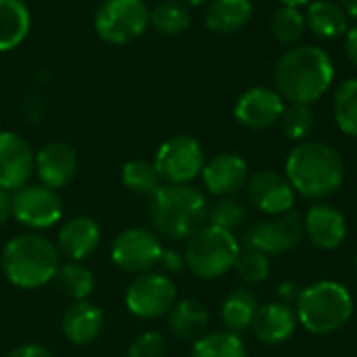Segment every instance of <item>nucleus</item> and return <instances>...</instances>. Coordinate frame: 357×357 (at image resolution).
Masks as SVG:
<instances>
[{"mask_svg": "<svg viewBox=\"0 0 357 357\" xmlns=\"http://www.w3.org/2000/svg\"><path fill=\"white\" fill-rule=\"evenodd\" d=\"M335 79V65L320 46H293L276 63L274 82L282 98L297 105L320 100Z\"/></svg>", "mask_w": 357, "mask_h": 357, "instance_id": "1", "label": "nucleus"}, {"mask_svg": "<svg viewBox=\"0 0 357 357\" xmlns=\"http://www.w3.org/2000/svg\"><path fill=\"white\" fill-rule=\"evenodd\" d=\"M284 172L293 190L305 199H324L337 192L345 180V163L339 151L318 140L295 146Z\"/></svg>", "mask_w": 357, "mask_h": 357, "instance_id": "2", "label": "nucleus"}, {"mask_svg": "<svg viewBox=\"0 0 357 357\" xmlns=\"http://www.w3.org/2000/svg\"><path fill=\"white\" fill-rule=\"evenodd\" d=\"M207 199L190 184H163L151 197L149 218L155 232L169 241H188L207 222Z\"/></svg>", "mask_w": 357, "mask_h": 357, "instance_id": "3", "label": "nucleus"}, {"mask_svg": "<svg viewBox=\"0 0 357 357\" xmlns=\"http://www.w3.org/2000/svg\"><path fill=\"white\" fill-rule=\"evenodd\" d=\"M59 266L61 255L56 245L38 232L13 236L0 253L4 278L23 291H36L52 282Z\"/></svg>", "mask_w": 357, "mask_h": 357, "instance_id": "4", "label": "nucleus"}, {"mask_svg": "<svg viewBox=\"0 0 357 357\" xmlns=\"http://www.w3.org/2000/svg\"><path fill=\"white\" fill-rule=\"evenodd\" d=\"M295 314L307 333L333 335L351 320L354 297L347 287L335 280H322L301 289Z\"/></svg>", "mask_w": 357, "mask_h": 357, "instance_id": "5", "label": "nucleus"}, {"mask_svg": "<svg viewBox=\"0 0 357 357\" xmlns=\"http://www.w3.org/2000/svg\"><path fill=\"white\" fill-rule=\"evenodd\" d=\"M238 255L241 243L236 241L234 232L211 224H205L199 232H195L184 249L186 270L203 280H215L234 270Z\"/></svg>", "mask_w": 357, "mask_h": 357, "instance_id": "6", "label": "nucleus"}, {"mask_svg": "<svg viewBox=\"0 0 357 357\" xmlns=\"http://www.w3.org/2000/svg\"><path fill=\"white\" fill-rule=\"evenodd\" d=\"M149 17L144 0H102L94 13V29L109 44H128L146 31Z\"/></svg>", "mask_w": 357, "mask_h": 357, "instance_id": "7", "label": "nucleus"}, {"mask_svg": "<svg viewBox=\"0 0 357 357\" xmlns=\"http://www.w3.org/2000/svg\"><path fill=\"white\" fill-rule=\"evenodd\" d=\"M178 297L176 282L163 272H144L134 276L126 289V310L138 320H157L169 314Z\"/></svg>", "mask_w": 357, "mask_h": 357, "instance_id": "8", "label": "nucleus"}, {"mask_svg": "<svg viewBox=\"0 0 357 357\" xmlns=\"http://www.w3.org/2000/svg\"><path fill=\"white\" fill-rule=\"evenodd\" d=\"M163 245L157 232L149 228H126L111 243V261L126 274H144L159 266Z\"/></svg>", "mask_w": 357, "mask_h": 357, "instance_id": "9", "label": "nucleus"}, {"mask_svg": "<svg viewBox=\"0 0 357 357\" xmlns=\"http://www.w3.org/2000/svg\"><path fill=\"white\" fill-rule=\"evenodd\" d=\"M153 163L161 174L163 182L188 184L197 176H201L205 167V153L197 138L180 134L161 142Z\"/></svg>", "mask_w": 357, "mask_h": 357, "instance_id": "10", "label": "nucleus"}, {"mask_svg": "<svg viewBox=\"0 0 357 357\" xmlns=\"http://www.w3.org/2000/svg\"><path fill=\"white\" fill-rule=\"evenodd\" d=\"M305 238L303 218L297 211H287L276 220L255 222L245 234V249H253L259 253L282 255L293 251Z\"/></svg>", "mask_w": 357, "mask_h": 357, "instance_id": "11", "label": "nucleus"}, {"mask_svg": "<svg viewBox=\"0 0 357 357\" xmlns=\"http://www.w3.org/2000/svg\"><path fill=\"white\" fill-rule=\"evenodd\" d=\"M63 199L44 184H25L13 195V218L31 232L52 228L63 220Z\"/></svg>", "mask_w": 357, "mask_h": 357, "instance_id": "12", "label": "nucleus"}, {"mask_svg": "<svg viewBox=\"0 0 357 357\" xmlns=\"http://www.w3.org/2000/svg\"><path fill=\"white\" fill-rule=\"evenodd\" d=\"M36 169V155L29 142L17 132H0V188H23Z\"/></svg>", "mask_w": 357, "mask_h": 357, "instance_id": "13", "label": "nucleus"}, {"mask_svg": "<svg viewBox=\"0 0 357 357\" xmlns=\"http://www.w3.org/2000/svg\"><path fill=\"white\" fill-rule=\"evenodd\" d=\"M284 111V98L278 90L257 86L243 92L234 105V117L249 130H268L276 126Z\"/></svg>", "mask_w": 357, "mask_h": 357, "instance_id": "14", "label": "nucleus"}, {"mask_svg": "<svg viewBox=\"0 0 357 357\" xmlns=\"http://www.w3.org/2000/svg\"><path fill=\"white\" fill-rule=\"evenodd\" d=\"M247 199L261 213L282 215L287 211H293L295 190L287 176L264 169L247 180Z\"/></svg>", "mask_w": 357, "mask_h": 357, "instance_id": "15", "label": "nucleus"}, {"mask_svg": "<svg viewBox=\"0 0 357 357\" xmlns=\"http://www.w3.org/2000/svg\"><path fill=\"white\" fill-rule=\"evenodd\" d=\"M203 184L213 197H234L238 190L247 186L249 165L236 153H220L205 161L201 172Z\"/></svg>", "mask_w": 357, "mask_h": 357, "instance_id": "16", "label": "nucleus"}, {"mask_svg": "<svg viewBox=\"0 0 357 357\" xmlns=\"http://www.w3.org/2000/svg\"><path fill=\"white\" fill-rule=\"evenodd\" d=\"M40 182L52 190L69 186L77 174V155L71 144L54 140L36 153V169Z\"/></svg>", "mask_w": 357, "mask_h": 357, "instance_id": "17", "label": "nucleus"}, {"mask_svg": "<svg viewBox=\"0 0 357 357\" xmlns=\"http://www.w3.org/2000/svg\"><path fill=\"white\" fill-rule=\"evenodd\" d=\"M102 238L98 222L90 215H75L67 220L56 234V251L67 261H84L90 257Z\"/></svg>", "mask_w": 357, "mask_h": 357, "instance_id": "18", "label": "nucleus"}, {"mask_svg": "<svg viewBox=\"0 0 357 357\" xmlns=\"http://www.w3.org/2000/svg\"><path fill=\"white\" fill-rule=\"evenodd\" d=\"M305 236L312 241L314 247L322 251H335L339 249L347 238V220L345 215L326 203H318L310 207V211L303 218Z\"/></svg>", "mask_w": 357, "mask_h": 357, "instance_id": "19", "label": "nucleus"}, {"mask_svg": "<svg viewBox=\"0 0 357 357\" xmlns=\"http://www.w3.org/2000/svg\"><path fill=\"white\" fill-rule=\"evenodd\" d=\"M105 328V314L98 305L86 301H73L63 318H61V331L63 337L77 347L92 345Z\"/></svg>", "mask_w": 357, "mask_h": 357, "instance_id": "20", "label": "nucleus"}, {"mask_svg": "<svg viewBox=\"0 0 357 357\" xmlns=\"http://www.w3.org/2000/svg\"><path fill=\"white\" fill-rule=\"evenodd\" d=\"M297 324L299 320L291 305L272 301V303L259 305L251 328L261 343L280 345V343H287L295 335Z\"/></svg>", "mask_w": 357, "mask_h": 357, "instance_id": "21", "label": "nucleus"}, {"mask_svg": "<svg viewBox=\"0 0 357 357\" xmlns=\"http://www.w3.org/2000/svg\"><path fill=\"white\" fill-rule=\"evenodd\" d=\"M169 331L180 341H197L205 335L209 324V312L199 299H180L167 314Z\"/></svg>", "mask_w": 357, "mask_h": 357, "instance_id": "22", "label": "nucleus"}, {"mask_svg": "<svg viewBox=\"0 0 357 357\" xmlns=\"http://www.w3.org/2000/svg\"><path fill=\"white\" fill-rule=\"evenodd\" d=\"M253 17L251 0H211L205 10V25L215 33H236Z\"/></svg>", "mask_w": 357, "mask_h": 357, "instance_id": "23", "label": "nucleus"}, {"mask_svg": "<svg viewBox=\"0 0 357 357\" xmlns=\"http://www.w3.org/2000/svg\"><path fill=\"white\" fill-rule=\"evenodd\" d=\"M257 310H259V303L253 291L234 289L224 297L222 307H220V318L228 333L241 335L253 326Z\"/></svg>", "mask_w": 357, "mask_h": 357, "instance_id": "24", "label": "nucleus"}, {"mask_svg": "<svg viewBox=\"0 0 357 357\" xmlns=\"http://www.w3.org/2000/svg\"><path fill=\"white\" fill-rule=\"evenodd\" d=\"M31 15L23 0H0V52L17 48L29 33Z\"/></svg>", "mask_w": 357, "mask_h": 357, "instance_id": "25", "label": "nucleus"}, {"mask_svg": "<svg viewBox=\"0 0 357 357\" xmlns=\"http://www.w3.org/2000/svg\"><path fill=\"white\" fill-rule=\"evenodd\" d=\"M305 25H310L318 38L333 40L347 33V13L339 2L314 0L305 13Z\"/></svg>", "mask_w": 357, "mask_h": 357, "instance_id": "26", "label": "nucleus"}, {"mask_svg": "<svg viewBox=\"0 0 357 357\" xmlns=\"http://www.w3.org/2000/svg\"><path fill=\"white\" fill-rule=\"evenodd\" d=\"M56 291L71 299V301H86L96 287V278L92 270L84 266V261H65L56 268V274L52 278Z\"/></svg>", "mask_w": 357, "mask_h": 357, "instance_id": "27", "label": "nucleus"}, {"mask_svg": "<svg viewBox=\"0 0 357 357\" xmlns=\"http://www.w3.org/2000/svg\"><path fill=\"white\" fill-rule=\"evenodd\" d=\"M121 182L130 192L138 197H146V199L155 197L159 188L163 186V178L157 172L155 163L146 159L128 161L121 169Z\"/></svg>", "mask_w": 357, "mask_h": 357, "instance_id": "28", "label": "nucleus"}, {"mask_svg": "<svg viewBox=\"0 0 357 357\" xmlns=\"http://www.w3.org/2000/svg\"><path fill=\"white\" fill-rule=\"evenodd\" d=\"M190 357H249L243 339L228 331L207 333L192 343Z\"/></svg>", "mask_w": 357, "mask_h": 357, "instance_id": "29", "label": "nucleus"}, {"mask_svg": "<svg viewBox=\"0 0 357 357\" xmlns=\"http://www.w3.org/2000/svg\"><path fill=\"white\" fill-rule=\"evenodd\" d=\"M149 21L161 36H180L190 25V13L188 6L180 0H163L155 4Z\"/></svg>", "mask_w": 357, "mask_h": 357, "instance_id": "30", "label": "nucleus"}, {"mask_svg": "<svg viewBox=\"0 0 357 357\" xmlns=\"http://www.w3.org/2000/svg\"><path fill=\"white\" fill-rule=\"evenodd\" d=\"M333 113L339 130L357 138V79H347L339 86L333 100Z\"/></svg>", "mask_w": 357, "mask_h": 357, "instance_id": "31", "label": "nucleus"}, {"mask_svg": "<svg viewBox=\"0 0 357 357\" xmlns=\"http://www.w3.org/2000/svg\"><path fill=\"white\" fill-rule=\"evenodd\" d=\"M316 126V115L310 109V105H297L291 102L289 107H284L282 117H280V128L282 134L289 140H303L312 134Z\"/></svg>", "mask_w": 357, "mask_h": 357, "instance_id": "32", "label": "nucleus"}, {"mask_svg": "<svg viewBox=\"0 0 357 357\" xmlns=\"http://www.w3.org/2000/svg\"><path fill=\"white\" fill-rule=\"evenodd\" d=\"M207 220H209L211 226H218L222 230L234 232V230H238L245 224L247 209H245V205L238 199H234V197H222V199H218L209 207Z\"/></svg>", "mask_w": 357, "mask_h": 357, "instance_id": "33", "label": "nucleus"}, {"mask_svg": "<svg viewBox=\"0 0 357 357\" xmlns=\"http://www.w3.org/2000/svg\"><path fill=\"white\" fill-rule=\"evenodd\" d=\"M305 31V15L299 13L295 6H282L274 13L272 19V36L280 44H295L301 40Z\"/></svg>", "mask_w": 357, "mask_h": 357, "instance_id": "34", "label": "nucleus"}, {"mask_svg": "<svg viewBox=\"0 0 357 357\" xmlns=\"http://www.w3.org/2000/svg\"><path fill=\"white\" fill-rule=\"evenodd\" d=\"M238 278L247 284H261L270 278V259L266 253L245 249L241 251L236 266H234Z\"/></svg>", "mask_w": 357, "mask_h": 357, "instance_id": "35", "label": "nucleus"}, {"mask_svg": "<svg viewBox=\"0 0 357 357\" xmlns=\"http://www.w3.org/2000/svg\"><path fill=\"white\" fill-rule=\"evenodd\" d=\"M128 357H167V341L159 331H144L128 345Z\"/></svg>", "mask_w": 357, "mask_h": 357, "instance_id": "36", "label": "nucleus"}, {"mask_svg": "<svg viewBox=\"0 0 357 357\" xmlns=\"http://www.w3.org/2000/svg\"><path fill=\"white\" fill-rule=\"evenodd\" d=\"M159 268L163 274L172 276V274H180L186 268V259L184 253L178 249H163L161 257H159Z\"/></svg>", "mask_w": 357, "mask_h": 357, "instance_id": "37", "label": "nucleus"}, {"mask_svg": "<svg viewBox=\"0 0 357 357\" xmlns=\"http://www.w3.org/2000/svg\"><path fill=\"white\" fill-rule=\"evenodd\" d=\"M6 357H54L50 354V349H46L40 343H21L17 347H13Z\"/></svg>", "mask_w": 357, "mask_h": 357, "instance_id": "38", "label": "nucleus"}, {"mask_svg": "<svg viewBox=\"0 0 357 357\" xmlns=\"http://www.w3.org/2000/svg\"><path fill=\"white\" fill-rule=\"evenodd\" d=\"M299 293H301V289H299V284H295L293 280H287V282H282V284L278 287V299H280V303H287V305H291L293 301L297 303Z\"/></svg>", "mask_w": 357, "mask_h": 357, "instance_id": "39", "label": "nucleus"}, {"mask_svg": "<svg viewBox=\"0 0 357 357\" xmlns=\"http://www.w3.org/2000/svg\"><path fill=\"white\" fill-rule=\"evenodd\" d=\"M10 218H13V195L0 188V230L6 226Z\"/></svg>", "mask_w": 357, "mask_h": 357, "instance_id": "40", "label": "nucleus"}, {"mask_svg": "<svg viewBox=\"0 0 357 357\" xmlns=\"http://www.w3.org/2000/svg\"><path fill=\"white\" fill-rule=\"evenodd\" d=\"M345 52H347L349 61L357 65V25L345 33Z\"/></svg>", "mask_w": 357, "mask_h": 357, "instance_id": "41", "label": "nucleus"}, {"mask_svg": "<svg viewBox=\"0 0 357 357\" xmlns=\"http://www.w3.org/2000/svg\"><path fill=\"white\" fill-rule=\"evenodd\" d=\"M341 6L345 8V13L349 17H356L357 19V0H341Z\"/></svg>", "mask_w": 357, "mask_h": 357, "instance_id": "42", "label": "nucleus"}, {"mask_svg": "<svg viewBox=\"0 0 357 357\" xmlns=\"http://www.w3.org/2000/svg\"><path fill=\"white\" fill-rule=\"evenodd\" d=\"M282 6H301V4H310V0H280Z\"/></svg>", "mask_w": 357, "mask_h": 357, "instance_id": "43", "label": "nucleus"}, {"mask_svg": "<svg viewBox=\"0 0 357 357\" xmlns=\"http://www.w3.org/2000/svg\"><path fill=\"white\" fill-rule=\"evenodd\" d=\"M180 2L190 4V6H199V4H203V2H207V0H180Z\"/></svg>", "mask_w": 357, "mask_h": 357, "instance_id": "44", "label": "nucleus"}, {"mask_svg": "<svg viewBox=\"0 0 357 357\" xmlns=\"http://www.w3.org/2000/svg\"><path fill=\"white\" fill-rule=\"evenodd\" d=\"M356 270H357V255H356Z\"/></svg>", "mask_w": 357, "mask_h": 357, "instance_id": "45", "label": "nucleus"}]
</instances>
